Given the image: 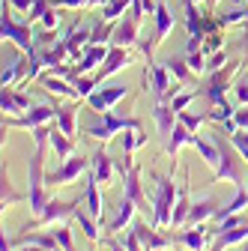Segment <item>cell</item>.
<instances>
[{
  "label": "cell",
  "mask_w": 248,
  "mask_h": 251,
  "mask_svg": "<svg viewBox=\"0 0 248 251\" xmlns=\"http://www.w3.org/2000/svg\"><path fill=\"white\" fill-rule=\"evenodd\" d=\"M42 165H45V144H36L33 155H30V168H27V201H30V212L36 218L45 212V203L51 201L45 192L48 176L42 174Z\"/></svg>",
  "instance_id": "obj_1"
},
{
  "label": "cell",
  "mask_w": 248,
  "mask_h": 251,
  "mask_svg": "<svg viewBox=\"0 0 248 251\" xmlns=\"http://www.w3.org/2000/svg\"><path fill=\"white\" fill-rule=\"evenodd\" d=\"M176 179H174V168L168 176H162L156 182V198H152V227H171L174 218V203H176Z\"/></svg>",
  "instance_id": "obj_2"
},
{
  "label": "cell",
  "mask_w": 248,
  "mask_h": 251,
  "mask_svg": "<svg viewBox=\"0 0 248 251\" xmlns=\"http://www.w3.org/2000/svg\"><path fill=\"white\" fill-rule=\"evenodd\" d=\"M212 141H215V147H219V152H222V162H219V168H215V182H233L239 188L242 185V162L245 159L230 144V138H222V132H215Z\"/></svg>",
  "instance_id": "obj_3"
},
{
  "label": "cell",
  "mask_w": 248,
  "mask_h": 251,
  "mask_svg": "<svg viewBox=\"0 0 248 251\" xmlns=\"http://www.w3.org/2000/svg\"><path fill=\"white\" fill-rule=\"evenodd\" d=\"M126 129L141 132L144 123H141L138 117H123V114H117V111H108V114H102V126H87L84 132H87L90 138H99L102 144H108L117 132H126Z\"/></svg>",
  "instance_id": "obj_4"
},
{
  "label": "cell",
  "mask_w": 248,
  "mask_h": 251,
  "mask_svg": "<svg viewBox=\"0 0 248 251\" xmlns=\"http://www.w3.org/2000/svg\"><path fill=\"white\" fill-rule=\"evenodd\" d=\"M78 198L75 201H57V198H51L48 203H45V212L36 218V222H30L27 225V230H36V227H54V225H63V222H69V218H75L78 215Z\"/></svg>",
  "instance_id": "obj_5"
},
{
  "label": "cell",
  "mask_w": 248,
  "mask_h": 251,
  "mask_svg": "<svg viewBox=\"0 0 248 251\" xmlns=\"http://www.w3.org/2000/svg\"><path fill=\"white\" fill-rule=\"evenodd\" d=\"M3 39H12L21 51H27V54H39L36 51V42H33V33H30V24L27 21H18L9 9H6V3H3Z\"/></svg>",
  "instance_id": "obj_6"
},
{
  "label": "cell",
  "mask_w": 248,
  "mask_h": 251,
  "mask_svg": "<svg viewBox=\"0 0 248 251\" xmlns=\"http://www.w3.org/2000/svg\"><path fill=\"white\" fill-rule=\"evenodd\" d=\"M51 120H57V105H54V108H51V105H39V108H33V111L18 114V117H6V120H3V129H30V132H33L36 126H45V123H51Z\"/></svg>",
  "instance_id": "obj_7"
},
{
  "label": "cell",
  "mask_w": 248,
  "mask_h": 251,
  "mask_svg": "<svg viewBox=\"0 0 248 251\" xmlns=\"http://www.w3.org/2000/svg\"><path fill=\"white\" fill-rule=\"evenodd\" d=\"M123 99H126V84H117V87H99L96 93H90L87 105H90V111H96V114H108Z\"/></svg>",
  "instance_id": "obj_8"
},
{
  "label": "cell",
  "mask_w": 248,
  "mask_h": 251,
  "mask_svg": "<svg viewBox=\"0 0 248 251\" xmlns=\"http://www.w3.org/2000/svg\"><path fill=\"white\" fill-rule=\"evenodd\" d=\"M123 198H129V201H135L138 203V209H144L147 215H149V209H152V203L147 201V195H144V182H141V165H135L126 176H123ZM152 218V215H149Z\"/></svg>",
  "instance_id": "obj_9"
},
{
  "label": "cell",
  "mask_w": 248,
  "mask_h": 251,
  "mask_svg": "<svg viewBox=\"0 0 248 251\" xmlns=\"http://www.w3.org/2000/svg\"><path fill=\"white\" fill-rule=\"evenodd\" d=\"M81 174H90V159H84V155H72V159L63 162V168H57V171L48 176V182H51V185H66V182L78 179Z\"/></svg>",
  "instance_id": "obj_10"
},
{
  "label": "cell",
  "mask_w": 248,
  "mask_h": 251,
  "mask_svg": "<svg viewBox=\"0 0 248 251\" xmlns=\"http://www.w3.org/2000/svg\"><path fill=\"white\" fill-rule=\"evenodd\" d=\"M132 230L147 251H168V245H171V236L159 233V227H149L147 222H132Z\"/></svg>",
  "instance_id": "obj_11"
},
{
  "label": "cell",
  "mask_w": 248,
  "mask_h": 251,
  "mask_svg": "<svg viewBox=\"0 0 248 251\" xmlns=\"http://www.w3.org/2000/svg\"><path fill=\"white\" fill-rule=\"evenodd\" d=\"M212 236H219V230H212V227H206V225H195V227H189V230H182L176 239L189 248V251H206V245H209Z\"/></svg>",
  "instance_id": "obj_12"
},
{
  "label": "cell",
  "mask_w": 248,
  "mask_h": 251,
  "mask_svg": "<svg viewBox=\"0 0 248 251\" xmlns=\"http://www.w3.org/2000/svg\"><path fill=\"white\" fill-rule=\"evenodd\" d=\"M147 78H152V96H156V99H168V93H171V72H168V66H165V63H147Z\"/></svg>",
  "instance_id": "obj_13"
},
{
  "label": "cell",
  "mask_w": 248,
  "mask_h": 251,
  "mask_svg": "<svg viewBox=\"0 0 248 251\" xmlns=\"http://www.w3.org/2000/svg\"><path fill=\"white\" fill-rule=\"evenodd\" d=\"M152 120H156V126H159V135L168 141V138H171V132H174V126H176V120H179V114L174 111V105H171V102L156 99V105H152Z\"/></svg>",
  "instance_id": "obj_14"
},
{
  "label": "cell",
  "mask_w": 248,
  "mask_h": 251,
  "mask_svg": "<svg viewBox=\"0 0 248 251\" xmlns=\"http://www.w3.org/2000/svg\"><path fill=\"white\" fill-rule=\"evenodd\" d=\"M132 63V54L123 48V45H114L111 51H108V57H105V63H102V69L96 72V78H99V84L108 78V75H114V72H120V69H126Z\"/></svg>",
  "instance_id": "obj_15"
},
{
  "label": "cell",
  "mask_w": 248,
  "mask_h": 251,
  "mask_svg": "<svg viewBox=\"0 0 248 251\" xmlns=\"http://www.w3.org/2000/svg\"><path fill=\"white\" fill-rule=\"evenodd\" d=\"M90 174L99 179V185L114 182L117 168H114V159H111V155H108L105 150H96V152H93V159H90Z\"/></svg>",
  "instance_id": "obj_16"
},
{
  "label": "cell",
  "mask_w": 248,
  "mask_h": 251,
  "mask_svg": "<svg viewBox=\"0 0 248 251\" xmlns=\"http://www.w3.org/2000/svg\"><path fill=\"white\" fill-rule=\"evenodd\" d=\"M189 212H192V201H189V174H185V176H182V185H179V192H176L171 227H185V222H189Z\"/></svg>",
  "instance_id": "obj_17"
},
{
  "label": "cell",
  "mask_w": 248,
  "mask_h": 251,
  "mask_svg": "<svg viewBox=\"0 0 248 251\" xmlns=\"http://www.w3.org/2000/svg\"><path fill=\"white\" fill-rule=\"evenodd\" d=\"M0 105H3L6 117H18L30 108V96L21 93L18 87H3V96H0Z\"/></svg>",
  "instance_id": "obj_18"
},
{
  "label": "cell",
  "mask_w": 248,
  "mask_h": 251,
  "mask_svg": "<svg viewBox=\"0 0 248 251\" xmlns=\"http://www.w3.org/2000/svg\"><path fill=\"white\" fill-rule=\"evenodd\" d=\"M135 212H138V203H135V201H129V198H123V201H120V206H117V215L108 222V227H105V230H108V233H120L126 225H132V222H135Z\"/></svg>",
  "instance_id": "obj_19"
},
{
  "label": "cell",
  "mask_w": 248,
  "mask_h": 251,
  "mask_svg": "<svg viewBox=\"0 0 248 251\" xmlns=\"http://www.w3.org/2000/svg\"><path fill=\"white\" fill-rule=\"evenodd\" d=\"M39 84H42L48 93H57V96H66V99H72V102H81V96H78L75 84L69 87V84H66V78H60V75H54V72L39 75Z\"/></svg>",
  "instance_id": "obj_20"
},
{
  "label": "cell",
  "mask_w": 248,
  "mask_h": 251,
  "mask_svg": "<svg viewBox=\"0 0 248 251\" xmlns=\"http://www.w3.org/2000/svg\"><path fill=\"white\" fill-rule=\"evenodd\" d=\"M219 215V203H215L212 198H203L198 203H192V212H189V222H185V227H195V225H206L209 218Z\"/></svg>",
  "instance_id": "obj_21"
},
{
  "label": "cell",
  "mask_w": 248,
  "mask_h": 251,
  "mask_svg": "<svg viewBox=\"0 0 248 251\" xmlns=\"http://www.w3.org/2000/svg\"><path fill=\"white\" fill-rule=\"evenodd\" d=\"M84 203H87V212L96 218V222H102L105 215V203H102V195H99V179L96 176H87V195H84Z\"/></svg>",
  "instance_id": "obj_22"
},
{
  "label": "cell",
  "mask_w": 248,
  "mask_h": 251,
  "mask_svg": "<svg viewBox=\"0 0 248 251\" xmlns=\"http://www.w3.org/2000/svg\"><path fill=\"white\" fill-rule=\"evenodd\" d=\"M174 15L168 12V6H165V0H156V39H152V48H159L162 42H165V36L174 30Z\"/></svg>",
  "instance_id": "obj_23"
},
{
  "label": "cell",
  "mask_w": 248,
  "mask_h": 251,
  "mask_svg": "<svg viewBox=\"0 0 248 251\" xmlns=\"http://www.w3.org/2000/svg\"><path fill=\"white\" fill-rule=\"evenodd\" d=\"M189 147H195V150L200 152V159H203V162H206L212 171L219 168V162H222V152H219V147H215V141H212V138H200V135H195Z\"/></svg>",
  "instance_id": "obj_24"
},
{
  "label": "cell",
  "mask_w": 248,
  "mask_h": 251,
  "mask_svg": "<svg viewBox=\"0 0 248 251\" xmlns=\"http://www.w3.org/2000/svg\"><path fill=\"white\" fill-rule=\"evenodd\" d=\"M48 147L54 150L57 159H63V162L75 155V144H72V138H69V135H63L60 129H51V135H48Z\"/></svg>",
  "instance_id": "obj_25"
},
{
  "label": "cell",
  "mask_w": 248,
  "mask_h": 251,
  "mask_svg": "<svg viewBox=\"0 0 248 251\" xmlns=\"http://www.w3.org/2000/svg\"><path fill=\"white\" fill-rule=\"evenodd\" d=\"M239 242H248V225H239V227H233V230L219 233V236H215V245H212L209 251H224V248L239 245Z\"/></svg>",
  "instance_id": "obj_26"
},
{
  "label": "cell",
  "mask_w": 248,
  "mask_h": 251,
  "mask_svg": "<svg viewBox=\"0 0 248 251\" xmlns=\"http://www.w3.org/2000/svg\"><path fill=\"white\" fill-rule=\"evenodd\" d=\"M192 138H195V132H192V129H185V126H182V123L176 120V126H174L171 138L165 141V152H168V155H176V152H179V147L192 144Z\"/></svg>",
  "instance_id": "obj_27"
},
{
  "label": "cell",
  "mask_w": 248,
  "mask_h": 251,
  "mask_svg": "<svg viewBox=\"0 0 248 251\" xmlns=\"http://www.w3.org/2000/svg\"><path fill=\"white\" fill-rule=\"evenodd\" d=\"M138 21L135 18H129V21H120L117 27H114V45H123V48H126V45H135L138 42Z\"/></svg>",
  "instance_id": "obj_28"
},
{
  "label": "cell",
  "mask_w": 248,
  "mask_h": 251,
  "mask_svg": "<svg viewBox=\"0 0 248 251\" xmlns=\"http://www.w3.org/2000/svg\"><path fill=\"white\" fill-rule=\"evenodd\" d=\"M75 123H78V108L69 105V108H57V129L63 135H75Z\"/></svg>",
  "instance_id": "obj_29"
},
{
  "label": "cell",
  "mask_w": 248,
  "mask_h": 251,
  "mask_svg": "<svg viewBox=\"0 0 248 251\" xmlns=\"http://www.w3.org/2000/svg\"><path fill=\"white\" fill-rule=\"evenodd\" d=\"M165 66H168V72L179 81V84H185V81H192V66H189V60H179V57H168L165 60Z\"/></svg>",
  "instance_id": "obj_30"
},
{
  "label": "cell",
  "mask_w": 248,
  "mask_h": 251,
  "mask_svg": "<svg viewBox=\"0 0 248 251\" xmlns=\"http://www.w3.org/2000/svg\"><path fill=\"white\" fill-rule=\"evenodd\" d=\"M75 218H78V225H81L84 236H87L90 242H96V245H99V242H102V236H99V227H96V218H93L90 212H81V209H78V215H75Z\"/></svg>",
  "instance_id": "obj_31"
},
{
  "label": "cell",
  "mask_w": 248,
  "mask_h": 251,
  "mask_svg": "<svg viewBox=\"0 0 248 251\" xmlns=\"http://www.w3.org/2000/svg\"><path fill=\"white\" fill-rule=\"evenodd\" d=\"M21 201H24V195L12 192L9 174H6V168H3V182H0V203H3V209H6V206H15V203H21Z\"/></svg>",
  "instance_id": "obj_32"
},
{
  "label": "cell",
  "mask_w": 248,
  "mask_h": 251,
  "mask_svg": "<svg viewBox=\"0 0 248 251\" xmlns=\"http://www.w3.org/2000/svg\"><path fill=\"white\" fill-rule=\"evenodd\" d=\"M72 84H75V90H78V96H81V99H87L90 93H96V90H99V78H96V75H93V78H90V75H78Z\"/></svg>",
  "instance_id": "obj_33"
},
{
  "label": "cell",
  "mask_w": 248,
  "mask_h": 251,
  "mask_svg": "<svg viewBox=\"0 0 248 251\" xmlns=\"http://www.w3.org/2000/svg\"><path fill=\"white\" fill-rule=\"evenodd\" d=\"M233 114H236V108H233V105H230V102L224 99L222 105H212V111L206 114V120H212V123H227V120H230Z\"/></svg>",
  "instance_id": "obj_34"
},
{
  "label": "cell",
  "mask_w": 248,
  "mask_h": 251,
  "mask_svg": "<svg viewBox=\"0 0 248 251\" xmlns=\"http://www.w3.org/2000/svg\"><path fill=\"white\" fill-rule=\"evenodd\" d=\"M126 6H132L129 0H108L102 6V21H117L120 12H126Z\"/></svg>",
  "instance_id": "obj_35"
},
{
  "label": "cell",
  "mask_w": 248,
  "mask_h": 251,
  "mask_svg": "<svg viewBox=\"0 0 248 251\" xmlns=\"http://www.w3.org/2000/svg\"><path fill=\"white\" fill-rule=\"evenodd\" d=\"M144 144H147L144 129H141V132H132V135H126V138H120V150H123V152H135V150H141Z\"/></svg>",
  "instance_id": "obj_36"
},
{
  "label": "cell",
  "mask_w": 248,
  "mask_h": 251,
  "mask_svg": "<svg viewBox=\"0 0 248 251\" xmlns=\"http://www.w3.org/2000/svg\"><path fill=\"white\" fill-rule=\"evenodd\" d=\"M203 114H192V111H179V123L185 126V129H192L195 135H198V129H200V126H203Z\"/></svg>",
  "instance_id": "obj_37"
},
{
  "label": "cell",
  "mask_w": 248,
  "mask_h": 251,
  "mask_svg": "<svg viewBox=\"0 0 248 251\" xmlns=\"http://www.w3.org/2000/svg\"><path fill=\"white\" fill-rule=\"evenodd\" d=\"M54 236H57V245L63 248V251H75V245H72V230H69L66 225H60V227L54 230Z\"/></svg>",
  "instance_id": "obj_38"
},
{
  "label": "cell",
  "mask_w": 248,
  "mask_h": 251,
  "mask_svg": "<svg viewBox=\"0 0 248 251\" xmlns=\"http://www.w3.org/2000/svg\"><path fill=\"white\" fill-rule=\"evenodd\" d=\"M195 96H198V93L195 90H189V93H176V96L171 99V105H174V111L179 114V111H185V108H189L192 102H195Z\"/></svg>",
  "instance_id": "obj_39"
},
{
  "label": "cell",
  "mask_w": 248,
  "mask_h": 251,
  "mask_svg": "<svg viewBox=\"0 0 248 251\" xmlns=\"http://www.w3.org/2000/svg\"><path fill=\"white\" fill-rule=\"evenodd\" d=\"M219 48H222V33H219V30H212V33H206V39H203L200 51H203V54H215Z\"/></svg>",
  "instance_id": "obj_40"
},
{
  "label": "cell",
  "mask_w": 248,
  "mask_h": 251,
  "mask_svg": "<svg viewBox=\"0 0 248 251\" xmlns=\"http://www.w3.org/2000/svg\"><path fill=\"white\" fill-rule=\"evenodd\" d=\"M224 66H227V54H224V51L209 54V60H206V72H219V69H224Z\"/></svg>",
  "instance_id": "obj_41"
},
{
  "label": "cell",
  "mask_w": 248,
  "mask_h": 251,
  "mask_svg": "<svg viewBox=\"0 0 248 251\" xmlns=\"http://www.w3.org/2000/svg\"><path fill=\"white\" fill-rule=\"evenodd\" d=\"M185 60H189V66H192V72H195V75L206 72V60H203V51H192V54L185 57Z\"/></svg>",
  "instance_id": "obj_42"
},
{
  "label": "cell",
  "mask_w": 248,
  "mask_h": 251,
  "mask_svg": "<svg viewBox=\"0 0 248 251\" xmlns=\"http://www.w3.org/2000/svg\"><path fill=\"white\" fill-rule=\"evenodd\" d=\"M39 21H42V27H45V30H57V24H60V12H57V6H51Z\"/></svg>",
  "instance_id": "obj_43"
},
{
  "label": "cell",
  "mask_w": 248,
  "mask_h": 251,
  "mask_svg": "<svg viewBox=\"0 0 248 251\" xmlns=\"http://www.w3.org/2000/svg\"><path fill=\"white\" fill-rule=\"evenodd\" d=\"M233 96L239 105H248V81H236L233 84Z\"/></svg>",
  "instance_id": "obj_44"
},
{
  "label": "cell",
  "mask_w": 248,
  "mask_h": 251,
  "mask_svg": "<svg viewBox=\"0 0 248 251\" xmlns=\"http://www.w3.org/2000/svg\"><path fill=\"white\" fill-rule=\"evenodd\" d=\"M236 126H239V132H248V105H239L236 114H233Z\"/></svg>",
  "instance_id": "obj_45"
},
{
  "label": "cell",
  "mask_w": 248,
  "mask_h": 251,
  "mask_svg": "<svg viewBox=\"0 0 248 251\" xmlns=\"http://www.w3.org/2000/svg\"><path fill=\"white\" fill-rule=\"evenodd\" d=\"M123 245H126V251H147V248L141 245V239L135 236V230H129L126 236H123Z\"/></svg>",
  "instance_id": "obj_46"
},
{
  "label": "cell",
  "mask_w": 248,
  "mask_h": 251,
  "mask_svg": "<svg viewBox=\"0 0 248 251\" xmlns=\"http://www.w3.org/2000/svg\"><path fill=\"white\" fill-rule=\"evenodd\" d=\"M33 3H36V0H9V6L18 9V12H30V9H33Z\"/></svg>",
  "instance_id": "obj_47"
},
{
  "label": "cell",
  "mask_w": 248,
  "mask_h": 251,
  "mask_svg": "<svg viewBox=\"0 0 248 251\" xmlns=\"http://www.w3.org/2000/svg\"><path fill=\"white\" fill-rule=\"evenodd\" d=\"M15 251H45V248H39V245H15Z\"/></svg>",
  "instance_id": "obj_48"
},
{
  "label": "cell",
  "mask_w": 248,
  "mask_h": 251,
  "mask_svg": "<svg viewBox=\"0 0 248 251\" xmlns=\"http://www.w3.org/2000/svg\"><path fill=\"white\" fill-rule=\"evenodd\" d=\"M245 51H248V36H245Z\"/></svg>",
  "instance_id": "obj_49"
},
{
  "label": "cell",
  "mask_w": 248,
  "mask_h": 251,
  "mask_svg": "<svg viewBox=\"0 0 248 251\" xmlns=\"http://www.w3.org/2000/svg\"><path fill=\"white\" fill-rule=\"evenodd\" d=\"M192 3H200V0H192Z\"/></svg>",
  "instance_id": "obj_50"
},
{
  "label": "cell",
  "mask_w": 248,
  "mask_h": 251,
  "mask_svg": "<svg viewBox=\"0 0 248 251\" xmlns=\"http://www.w3.org/2000/svg\"><path fill=\"white\" fill-rule=\"evenodd\" d=\"M245 251H248V242H245Z\"/></svg>",
  "instance_id": "obj_51"
}]
</instances>
